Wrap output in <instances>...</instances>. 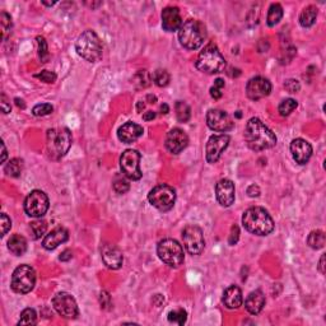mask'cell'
<instances>
[{
  "mask_svg": "<svg viewBox=\"0 0 326 326\" xmlns=\"http://www.w3.org/2000/svg\"><path fill=\"white\" fill-rule=\"evenodd\" d=\"M23 171V161L19 158H13L4 166V172L11 177H19Z\"/></svg>",
  "mask_w": 326,
  "mask_h": 326,
  "instance_id": "cell-30",
  "label": "cell"
},
{
  "mask_svg": "<svg viewBox=\"0 0 326 326\" xmlns=\"http://www.w3.org/2000/svg\"><path fill=\"white\" fill-rule=\"evenodd\" d=\"M325 233L323 231H312L307 237V245L313 250H320L325 246Z\"/></svg>",
  "mask_w": 326,
  "mask_h": 326,
  "instance_id": "cell-29",
  "label": "cell"
},
{
  "mask_svg": "<svg viewBox=\"0 0 326 326\" xmlns=\"http://www.w3.org/2000/svg\"><path fill=\"white\" fill-rule=\"evenodd\" d=\"M224 88V80L223 79H216L214 82V86L210 88V96L213 97L214 100H219L222 97V90Z\"/></svg>",
  "mask_w": 326,
  "mask_h": 326,
  "instance_id": "cell-41",
  "label": "cell"
},
{
  "mask_svg": "<svg viewBox=\"0 0 326 326\" xmlns=\"http://www.w3.org/2000/svg\"><path fill=\"white\" fill-rule=\"evenodd\" d=\"M144 107H145V105L143 102L138 103V111H139V112H140V111H141V109L144 110Z\"/></svg>",
  "mask_w": 326,
  "mask_h": 326,
  "instance_id": "cell-57",
  "label": "cell"
},
{
  "mask_svg": "<svg viewBox=\"0 0 326 326\" xmlns=\"http://www.w3.org/2000/svg\"><path fill=\"white\" fill-rule=\"evenodd\" d=\"M217 200L222 206H231L234 202L236 198V189L234 184L228 179H222L216 185Z\"/></svg>",
  "mask_w": 326,
  "mask_h": 326,
  "instance_id": "cell-18",
  "label": "cell"
},
{
  "mask_svg": "<svg viewBox=\"0 0 326 326\" xmlns=\"http://www.w3.org/2000/svg\"><path fill=\"white\" fill-rule=\"evenodd\" d=\"M16 103H17L18 107H22V109H24V103L22 100H19V98H16Z\"/></svg>",
  "mask_w": 326,
  "mask_h": 326,
  "instance_id": "cell-56",
  "label": "cell"
},
{
  "mask_svg": "<svg viewBox=\"0 0 326 326\" xmlns=\"http://www.w3.org/2000/svg\"><path fill=\"white\" fill-rule=\"evenodd\" d=\"M189 144V137L180 127H173L166 137V148L172 155H180Z\"/></svg>",
  "mask_w": 326,
  "mask_h": 326,
  "instance_id": "cell-17",
  "label": "cell"
},
{
  "mask_svg": "<svg viewBox=\"0 0 326 326\" xmlns=\"http://www.w3.org/2000/svg\"><path fill=\"white\" fill-rule=\"evenodd\" d=\"M271 92V83L264 77L251 78L246 84V94L250 100L258 101L269 96Z\"/></svg>",
  "mask_w": 326,
  "mask_h": 326,
  "instance_id": "cell-16",
  "label": "cell"
},
{
  "mask_svg": "<svg viewBox=\"0 0 326 326\" xmlns=\"http://www.w3.org/2000/svg\"><path fill=\"white\" fill-rule=\"evenodd\" d=\"M169 111H170V109H169V106L166 105V103H165V105H162V106H161V112L162 113H165V115H166V113H169Z\"/></svg>",
  "mask_w": 326,
  "mask_h": 326,
  "instance_id": "cell-54",
  "label": "cell"
},
{
  "mask_svg": "<svg viewBox=\"0 0 326 326\" xmlns=\"http://www.w3.org/2000/svg\"><path fill=\"white\" fill-rule=\"evenodd\" d=\"M0 23H1V36H3V40L8 37V34L11 33L12 30V17L7 12H1V16H0Z\"/></svg>",
  "mask_w": 326,
  "mask_h": 326,
  "instance_id": "cell-37",
  "label": "cell"
},
{
  "mask_svg": "<svg viewBox=\"0 0 326 326\" xmlns=\"http://www.w3.org/2000/svg\"><path fill=\"white\" fill-rule=\"evenodd\" d=\"M73 137L72 131L68 127H55L50 129L46 134V148L50 158L60 159L66 155L72 147Z\"/></svg>",
  "mask_w": 326,
  "mask_h": 326,
  "instance_id": "cell-3",
  "label": "cell"
},
{
  "mask_svg": "<svg viewBox=\"0 0 326 326\" xmlns=\"http://www.w3.org/2000/svg\"><path fill=\"white\" fill-rule=\"evenodd\" d=\"M8 248L16 256H22L27 251V241L21 234H13L8 241Z\"/></svg>",
  "mask_w": 326,
  "mask_h": 326,
  "instance_id": "cell-26",
  "label": "cell"
},
{
  "mask_svg": "<svg viewBox=\"0 0 326 326\" xmlns=\"http://www.w3.org/2000/svg\"><path fill=\"white\" fill-rule=\"evenodd\" d=\"M37 44H38V56H40L42 62H47V60H48L47 42H46L45 38L41 37V36H38Z\"/></svg>",
  "mask_w": 326,
  "mask_h": 326,
  "instance_id": "cell-40",
  "label": "cell"
},
{
  "mask_svg": "<svg viewBox=\"0 0 326 326\" xmlns=\"http://www.w3.org/2000/svg\"><path fill=\"white\" fill-rule=\"evenodd\" d=\"M284 88L289 93H297L301 90V84L295 79H287L284 82Z\"/></svg>",
  "mask_w": 326,
  "mask_h": 326,
  "instance_id": "cell-44",
  "label": "cell"
},
{
  "mask_svg": "<svg viewBox=\"0 0 326 326\" xmlns=\"http://www.w3.org/2000/svg\"><path fill=\"white\" fill-rule=\"evenodd\" d=\"M248 194L250 198H258V196L260 195V189H259V186H256V185L248 186Z\"/></svg>",
  "mask_w": 326,
  "mask_h": 326,
  "instance_id": "cell-49",
  "label": "cell"
},
{
  "mask_svg": "<svg viewBox=\"0 0 326 326\" xmlns=\"http://www.w3.org/2000/svg\"><path fill=\"white\" fill-rule=\"evenodd\" d=\"M224 306L230 310H237L240 309L242 303H244V295H242V291H241L237 285H230L228 288L223 292V297H222Z\"/></svg>",
  "mask_w": 326,
  "mask_h": 326,
  "instance_id": "cell-24",
  "label": "cell"
},
{
  "mask_svg": "<svg viewBox=\"0 0 326 326\" xmlns=\"http://www.w3.org/2000/svg\"><path fill=\"white\" fill-rule=\"evenodd\" d=\"M0 226H1V236H5L8 233V231L11 230L12 220L7 214H1V219H0Z\"/></svg>",
  "mask_w": 326,
  "mask_h": 326,
  "instance_id": "cell-45",
  "label": "cell"
},
{
  "mask_svg": "<svg viewBox=\"0 0 326 326\" xmlns=\"http://www.w3.org/2000/svg\"><path fill=\"white\" fill-rule=\"evenodd\" d=\"M176 111V117L180 123H187L190 120V116H191V110H190V106L184 101H179L176 102L175 106Z\"/></svg>",
  "mask_w": 326,
  "mask_h": 326,
  "instance_id": "cell-31",
  "label": "cell"
},
{
  "mask_svg": "<svg viewBox=\"0 0 326 326\" xmlns=\"http://www.w3.org/2000/svg\"><path fill=\"white\" fill-rule=\"evenodd\" d=\"M130 189V185L126 180H124L123 177H117L113 182V190L117 192V194H125V192L129 191Z\"/></svg>",
  "mask_w": 326,
  "mask_h": 326,
  "instance_id": "cell-42",
  "label": "cell"
},
{
  "mask_svg": "<svg viewBox=\"0 0 326 326\" xmlns=\"http://www.w3.org/2000/svg\"><path fill=\"white\" fill-rule=\"evenodd\" d=\"M148 200L152 205L157 208L161 212H167L171 210L175 205L176 202V191L173 187L170 185H158L149 191L148 194Z\"/></svg>",
  "mask_w": 326,
  "mask_h": 326,
  "instance_id": "cell-9",
  "label": "cell"
},
{
  "mask_svg": "<svg viewBox=\"0 0 326 326\" xmlns=\"http://www.w3.org/2000/svg\"><path fill=\"white\" fill-rule=\"evenodd\" d=\"M238 238H240V230H238V227L234 224V226H232V228H231V234L230 238H228V242H230L231 246L236 245L237 242H238Z\"/></svg>",
  "mask_w": 326,
  "mask_h": 326,
  "instance_id": "cell-46",
  "label": "cell"
},
{
  "mask_svg": "<svg viewBox=\"0 0 326 326\" xmlns=\"http://www.w3.org/2000/svg\"><path fill=\"white\" fill-rule=\"evenodd\" d=\"M100 303L101 307L105 310H107L111 306V297L106 291H102V292L100 293Z\"/></svg>",
  "mask_w": 326,
  "mask_h": 326,
  "instance_id": "cell-47",
  "label": "cell"
},
{
  "mask_svg": "<svg viewBox=\"0 0 326 326\" xmlns=\"http://www.w3.org/2000/svg\"><path fill=\"white\" fill-rule=\"evenodd\" d=\"M157 255L165 264L171 268H179L185 260L184 248L173 238H165L157 246Z\"/></svg>",
  "mask_w": 326,
  "mask_h": 326,
  "instance_id": "cell-7",
  "label": "cell"
},
{
  "mask_svg": "<svg viewBox=\"0 0 326 326\" xmlns=\"http://www.w3.org/2000/svg\"><path fill=\"white\" fill-rule=\"evenodd\" d=\"M324 261H325V255L321 256V259H320V264H319V270L321 271L323 274H325V268H324L325 265H324Z\"/></svg>",
  "mask_w": 326,
  "mask_h": 326,
  "instance_id": "cell-53",
  "label": "cell"
},
{
  "mask_svg": "<svg viewBox=\"0 0 326 326\" xmlns=\"http://www.w3.org/2000/svg\"><path fill=\"white\" fill-rule=\"evenodd\" d=\"M36 284V271L30 265H21L13 271L11 287L16 293L26 295L34 288Z\"/></svg>",
  "mask_w": 326,
  "mask_h": 326,
  "instance_id": "cell-8",
  "label": "cell"
},
{
  "mask_svg": "<svg viewBox=\"0 0 326 326\" xmlns=\"http://www.w3.org/2000/svg\"><path fill=\"white\" fill-rule=\"evenodd\" d=\"M0 105H1V111H3V113L11 112V102H9L8 97L4 93H1V96H0Z\"/></svg>",
  "mask_w": 326,
  "mask_h": 326,
  "instance_id": "cell-48",
  "label": "cell"
},
{
  "mask_svg": "<svg viewBox=\"0 0 326 326\" xmlns=\"http://www.w3.org/2000/svg\"><path fill=\"white\" fill-rule=\"evenodd\" d=\"M170 73L166 69H157L153 74V80L158 87H166L169 86L170 83Z\"/></svg>",
  "mask_w": 326,
  "mask_h": 326,
  "instance_id": "cell-36",
  "label": "cell"
},
{
  "mask_svg": "<svg viewBox=\"0 0 326 326\" xmlns=\"http://www.w3.org/2000/svg\"><path fill=\"white\" fill-rule=\"evenodd\" d=\"M30 228H31V232L32 234H33L34 240H38V238H41V237L46 233V231H47V223H46L45 220L36 219L33 220V222H31Z\"/></svg>",
  "mask_w": 326,
  "mask_h": 326,
  "instance_id": "cell-32",
  "label": "cell"
},
{
  "mask_svg": "<svg viewBox=\"0 0 326 326\" xmlns=\"http://www.w3.org/2000/svg\"><path fill=\"white\" fill-rule=\"evenodd\" d=\"M155 117V113L153 112V111H147V112L143 115V119H144L145 121H149V120H153Z\"/></svg>",
  "mask_w": 326,
  "mask_h": 326,
  "instance_id": "cell-51",
  "label": "cell"
},
{
  "mask_svg": "<svg viewBox=\"0 0 326 326\" xmlns=\"http://www.w3.org/2000/svg\"><path fill=\"white\" fill-rule=\"evenodd\" d=\"M283 18V8L280 4L274 3L271 4L268 11V17H266V23L269 27H274L275 24H278Z\"/></svg>",
  "mask_w": 326,
  "mask_h": 326,
  "instance_id": "cell-28",
  "label": "cell"
},
{
  "mask_svg": "<svg viewBox=\"0 0 326 326\" xmlns=\"http://www.w3.org/2000/svg\"><path fill=\"white\" fill-rule=\"evenodd\" d=\"M187 320V312L184 309L173 310L169 313V321L172 324H177V325H184Z\"/></svg>",
  "mask_w": 326,
  "mask_h": 326,
  "instance_id": "cell-35",
  "label": "cell"
},
{
  "mask_svg": "<svg viewBox=\"0 0 326 326\" xmlns=\"http://www.w3.org/2000/svg\"><path fill=\"white\" fill-rule=\"evenodd\" d=\"M195 65L198 70L205 74H217V73L223 72L227 62L216 44H209L199 54Z\"/></svg>",
  "mask_w": 326,
  "mask_h": 326,
  "instance_id": "cell-6",
  "label": "cell"
},
{
  "mask_svg": "<svg viewBox=\"0 0 326 326\" xmlns=\"http://www.w3.org/2000/svg\"><path fill=\"white\" fill-rule=\"evenodd\" d=\"M182 241L190 255H200L205 248V240L200 227L189 224L182 231Z\"/></svg>",
  "mask_w": 326,
  "mask_h": 326,
  "instance_id": "cell-11",
  "label": "cell"
},
{
  "mask_svg": "<svg viewBox=\"0 0 326 326\" xmlns=\"http://www.w3.org/2000/svg\"><path fill=\"white\" fill-rule=\"evenodd\" d=\"M54 111V107L50 105V103H40V105H36V106L32 109V113L34 116H46V115H50V113Z\"/></svg>",
  "mask_w": 326,
  "mask_h": 326,
  "instance_id": "cell-39",
  "label": "cell"
},
{
  "mask_svg": "<svg viewBox=\"0 0 326 326\" xmlns=\"http://www.w3.org/2000/svg\"><path fill=\"white\" fill-rule=\"evenodd\" d=\"M230 144V137L226 134L212 135L206 143V161L209 163H216L220 158L222 153L227 149Z\"/></svg>",
  "mask_w": 326,
  "mask_h": 326,
  "instance_id": "cell-15",
  "label": "cell"
},
{
  "mask_svg": "<svg viewBox=\"0 0 326 326\" xmlns=\"http://www.w3.org/2000/svg\"><path fill=\"white\" fill-rule=\"evenodd\" d=\"M50 202L45 192L41 190H33L24 200V212L33 218H41L47 213Z\"/></svg>",
  "mask_w": 326,
  "mask_h": 326,
  "instance_id": "cell-10",
  "label": "cell"
},
{
  "mask_svg": "<svg viewBox=\"0 0 326 326\" xmlns=\"http://www.w3.org/2000/svg\"><path fill=\"white\" fill-rule=\"evenodd\" d=\"M148 101H149V103H155V101H157V97L152 96V94H148Z\"/></svg>",
  "mask_w": 326,
  "mask_h": 326,
  "instance_id": "cell-55",
  "label": "cell"
},
{
  "mask_svg": "<svg viewBox=\"0 0 326 326\" xmlns=\"http://www.w3.org/2000/svg\"><path fill=\"white\" fill-rule=\"evenodd\" d=\"M37 323V313L33 309H26L22 311L18 325H34Z\"/></svg>",
  "mask_w": 326,
  "mask_h": 326,
  "instance_id": "cell-33",
  "label": "cell"
},
{
  "mask_svg": "<svg viewBox=\"0 0 326 326\" xmlns=\"http://www.w3.org/2000/svg\"><path fill=\"white\" fill-rule=\"evenodd\" d=\"M101 255H102V260L105 263L109 269H112V270H117L123 266V263H124V256H123V252L116 245L113 244H106L103 245L102 251H101Z\"/></svg>",
  "mask_w": 326,
  "mask_h": 326,
  "instance_id": "cell-19",
  "label": "cell"
},
{
  "mask_svg": "<svg viewBox=\"0 0 326 326\" xmlns=\"http://www.w3.org/2000/svg\"><path fill=\"white\" fill-rule=\"evenodd\" d=\"M297 106H298L297 101L293 100V98H287V100L281 101L278 107V111L281 116H288L297 109Z\"/></svg>",
  "mask_w": 326,
  "mask_h": 326,
  "instance_id": "cell-34",
  "label": "cell"
},
{
  "mask_svg": "<svg viewBox=\"0 0 326 326\" xmlns=\"http://www.w3.org/2000/svg\"><path fill=\"white\" fill-rule=\"evenodd\" d=\"M7 161V149H5V145L1 141V163H5Z\"/></svg>",
  "mask_w": 326,
  "mask_h": 326,
  "instance_id": "cell-52",
  "label": "cell"
},
{
  "mask_svg": "<svg viewBox=\"0 0 326 326\" xmlns=\"http://www.w3.org/2000/svg\"><path fill=\"white\" fill-rule=\"evenodd\" d=\"M206 124L214 131L226 133L233 129L234 123L232 117L222 110H210L206 113Z\"/></svg>",
  "mask_w": 326,
  "mask_h": 326,
  "instance_id": "cell-14",
  "label": "cell"
},
{
  "mask_svg": "<svg viewBox=\"0 0 326 326\" xmlns=\"http://www.w3.org/2000/svg\"><path fill=\"white\" fill-rule=\"evenodd\" d=\"M69 238V232L64 227H58L55 230H52L48 234H46L44 241H42V246L46 250L51 251L55 250L59 245L66 242Z\"/></svg>",
  "mask_w": 326,
  "mask_h": 326,
  "instance_id": "cell-23",
  "label": "cell"
},
{
  "mask_svg": "<svg viewBox=\"0 0 326 326\" xmlns=\"http://www.w3.org/2000/svg\"><path fill=\"white\" fill-rule=\"evenodd\" d=\"M182 26V18L177 7H167L162 11V27L167 32L180 30Z\"/></svg>",
  "mask_w": 326,
  "mask_h": 326,
  "instance_id": "cell-21",
  "label": "cell"
},
{
  "mask_svg": "<svg viewBox=\"0 0 326 326\" xmlns=\"http://www.w3.org/2000/svg\"><path fill=\"white\" fill-rule=\"evenodd\" d=\"M265 306V295L261 291H254L248 295L245 301V307L251 315H259Z\"/></svg>",
  "mask_w": 326,
  "mask_h": 326,
  "instance_id": "cell-25",
  "label": "cell"
},
{
  "mask_svg": "<svg viewBox=\"0 0 326 326\" xmlns=\"http://www.w3.org/2000/svg\"><path fill=\"white\" fill-rule=\"evenodd\" d=\"M143 127L140 125L135 124V123H126L123 126L119 127V130H117V137L120 139L123 143L125 144H131V143H134L137 141L139 138L143 135Z\"/></svg>",
  "mask_w": 326,
  "mask_h": 326,
  "instance_id": "cell-22",
  "label": "cell"
},
{
  "mask_svg": "<svg viewBox=\"0 0 326 326\" xmlns=\"http://www.w3.org/2000/svg\"><path fill=\"white\" fill-rule=\"evenodd\" d=\"M206 38L205 26L198 19H187L179 30L180 44L187 50H196Z\"/></svg>",
  "mask_w": 326,
  "mask_h": 326,
  "instance_id": "cell-5",
  "label": "cell"
},
{
  "mask_svg": "<svg viewBox=\"0 0 326 326\" xmlns=\"http://www.w3.org/2000/svg\"><path fill=\"white\" fill-rule=\"evenodd\" d=\"M133 83L138 84L139 88H145L151 84V76L147 70H139L133 78Z\"/></svg>",
  "mask_w": 326,
  "mask_h": 326,
  "instance_id": "cell-38",
  "label": "cell"
},
{
  "mask_svg": "<svg viewBox=\"0 0 326 326\" xmlns=\"http://www.w3.org/2000/svg\"><path fill=\"white\" fill-rule=\"evenodd\" d=\"M52 306L56 312L65 319H77L79 315L78 305L72 295L66 292H59L52 298Z\"/></svg>",
  "mask_w": 326,
  "mask_h": 326,
  "instance_id": "cell-13",
  "label": "cell"
},
{
  "mask_svg": "<svg viewBox=\"0 0 326 326\" xmlns=\"http://www.w3.org/2000/svg\"><path fill=\"white\" fill-rule=\"evenodd\" d=\"M76 50L79 56L90 62H97L102 59V42L98 34L92 30L83 32L77 40Z\"/></svg>",
  "mask_w": 326,
  "mask_h": 326,
  "instance_id": "cell-4",
  "label": "cell"
},
{
  "mask_svg": "<svg viewBox=\"0 0 326 326\" xmlns=\"http://www.w3.org/2000/svg\"><path fill=\"white\" fill-rule=\"evenodd\" d=\"M317 17V8L315 5H309L299 14V24L305 28H309L313 26Z\"/></svg>",
  "mask_w": 326,
  "mask_h": 326,
  "instance_id": "cell-27",
  "label": "cell"
},
{
  "mask_svg": "<svg viewBox=\"0 0 326 326\" xmlns=\"http://www.w3.org/2000/svg\"><path fill=\"white\" fill-rule=\"evenodd\" d=\"M120 167L129 180H140L143 176L140 170V153L135 149H126L120 157Z\"/></svg>",
  "mask_w": 326,
  "mask_h": 326,
  "instance_id": "cell-12",
  "label": "cell"
},
{
  "mask_svg": "<svg viewBox=\"0 0 326 326\" xmlns=\"http://www.w3.org/2000/svg\"><path fill=\"white\" fill-rule=\"evenodd\" d=\"M245 230L256 236H268L274 231V220L270 214L260 206L248 208L242 216Z\"/></svg>",
  "mask_w": 326,
  "mask_h": 326,
  "instance_id": "cell-2",
  "label": "cell"
},
{
  "mask_svg": "<svg viewBox=\"0 0 326 326\" xmlns=\"http://www.w3.org/2000/svg\"><path fill=\"white\" fill-rule=\"evenodd\" d=\"M291 153L298 165H306L312 155V145L301 138H297L291 143Z\"/></svg>",
  "mask_w": 326,
  "mask_h": 326,
  "instance_id": "cell-20",
  "label": "cell"
},
{
  "mask_svg": "<svg viewBox=\"0 0 326 326\" xmlns=\"http://www.w3.org/2000/svg\"><path fill=\"white\" fill-rule=\"evenodd\" d=\"M37 77L41 82H45L47 83V84H50V83H54L56 80V74L54 72H50V70H42L40 74H37Z\"/></svg>",
  "mask_w": 326,
  "mask_h": 326,
  "instance_id": "cell-43",
  "label": "cell"
},
{
  "mask_svg": "<svg viewBox=\"0 0 326 326\" xmlns=\"http://www.w3.org/2000/svg\"><path fill=\"white\" fill-rule=\"evenodd\" d=\"M245 139L248 148L256 152L265 151L277 144L274 133L258 117H252L248 121L245 129Z\"/></svg>",
  "mask_w": 326,
  "mask_h": 326,
  "instance_id": "cell-1",
  "label": "cell"
},
{
  "mask_svg": "<svg viewBox=\"0 0 326 326\" xmlns=\"http://www.w3.org/2000/svg\"><path fill=\"white\" fill-rule=\"evenodd\" d=\"M73 258V252L70 250H64L62 252V255L59 256V260L60 261H69L72 260Z\"/></svg>",
  "mask_w": 326,
  "mask_h": 326,
  "instance_id": "cell-50",
  "label": "cell"
}]
</instances>
